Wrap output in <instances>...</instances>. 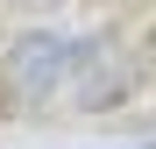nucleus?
I'll list each match as a JSON object with an SVG mask.
<instances>
[{
    "label": "nucleus",
    "instance_id": "obj_1",
    "mask_svg": "<svg viewBox=\"0 0 156 149\" xmlns=\"http://www.w3.org/2000/svg\"><path fill=\"white\" fill-rule=\"evenodd\" d=\"M78 57H85V50L64 43V36H21V43L7 50V85H14L21 99H50V92L78 71Z\"/></svg>",
    "mask_w": 156,
    "mask_h": 149
}]
</instances>
